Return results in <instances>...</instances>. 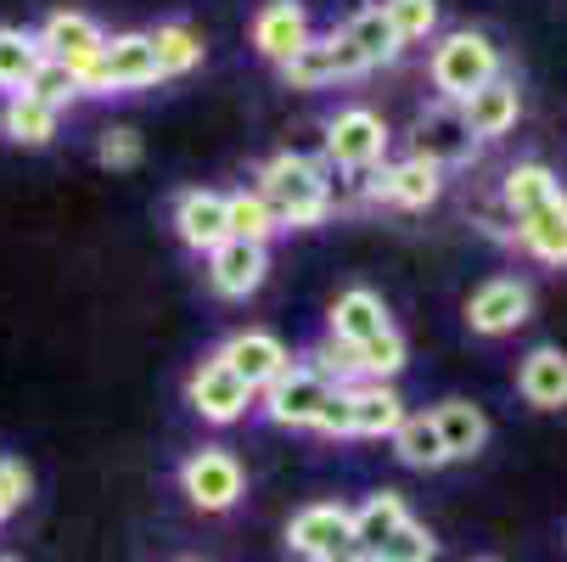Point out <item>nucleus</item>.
Returning <instances> with one entry per match:
<instances>
[{
    "mask_svg": "<svg viewBox=\"0 0 567 562\" xmlns=\"http://www.w3.org/2000/svg\"><path fill=\"white\" fill-rule=\"evenodd\" d=\"M315 433L354 439V399H349V388H332V399H327V406H320V417H315Z\"/></svg>",
    "mask_w": 567,
    "mask_h": 562,
    "instance_id": "obj_38",
    "label": "nucleus"
},
{
    "mask_svg": "<svg viewBox=\"0 0 567 562\" xmlns=\"http://www.w3.org/2000/svg\"><path fill=\"white\" fill-rule=\"evenodd\" d=\"M23 96H34V102H45V108H56V113H68L79 96H85V85H79V73L73 68H62V62H40L34 68V79H29V91Z\"/></svg>",
    "mask_w": 567,
    "mask_h": 562,
    "instance_id": "obj_33",
    "label": "nucleus"
},
{
    "mask_svg": "<svg viewBox=\"0 0 567 562\" xmlns=\"http://www.w3.org/2000/svg\"><path fill=\"white\" fill-rule=\"evenodd\" d=\"M34 40H40V51H45L51 62H62V68H73V73H85V68L102 57V45H107L102 23L85 18V12H51Z\"/></svg>",
    "mask_w": 567,
    "mask_h": 562,
    "instance_id": "obj_12",
    "label": "nucleus"
},
{
    "mask_svg": "<svg viewBox=\"0 0 567 562\" xmlns=\"http://www.w3.org/2000/svg\"><path fill=\"white\" fill-rule=\"evenodd\" d=\"M152 57H157V79H181L203 62V34L192 23H157L152 29Z\"/></svg>",
    "mask_w": 567,
    "mask_h": 562,
    "instance_id": "obj_28",
    "label": "nucleus"
},
{
    "mask_svg": "<svg viewBox=\"0 0 567 562\" xmlns=\"http://www.w3.org/2000/svg\"><path fill=\"white\" fill-rule=\"evenodd\" d=\"M0 562H23V556H12V551H0Z\"/></svg>",
    "mask_w": 567,
    "mask_h": 562,
    "instance_id": "obj_40",
    "label": "nucleus"
},
{
    "mask_svg": "<svg viewBox=\"0 0 567 562\" xmlns=\"http://www.w3.org/2000/svg\"><path fill=\"white\" fill-rule=\"evenodd\" d=\"M214 360H225L241 382H248L254 394L265 388V382H276L287 366H292V355H287V344L276 338V333H265V327H241V333H230L219 349H214Z\"/></svg>",
    "mask_w": 567,
    "mask_h": 562,
    "instance_id": "obj_10",
    "label": "nucleus"
},
{
    "mask_svg": "<svg viewBox=\"0 0 567 562\" xmlns=\"http://www.w3.org/2000/svg\"><path fill=\"white\" fill-rule=\"evenodd\" d=\"M56 130H62V113L34 102V96H23V91L0 102V135L18 141V146H51Z\"/></svg>",
    "mask_w": 567,
    "mask_h": 562,
    "instance_id": "obj_24",
    "label": "nucleus"
},
{
    "mask_svg": "<svg viewBox=\"0 0 567 562\" xmlns=\"http://www.w3.org/2000/svg\"><path fill=\"white\" fill-rule=\"evenodd\" d=\"M349 540H354V507H343V501H309L287 523V545L303 562L327 556V551H343Z\"/></svg>",
    "mask_w": 567,
    "mask_h": 562,
    "instance_id": "obj_9",
    "label": "nucleus"
},
{
    "mask_svg": "<svg viewBox=\"0 0 567 562\" xmlns=\"http://www.w3.org/2000/svg\"><path fill=\"white\" fill-rule=\"evenodd\" d=\"M85 96H124V91H146L157 85V57H152V34H107L102 57L79 73Z\"/></svg>",
    "mask_w": 567,
    "mask_h": 562,
    "instance_id": "obj_4",
    "label": "nucleus"
},
{
    "mask_svg": "<svg viewBox=\"0 0 567 562\" xmlns=\"http://www.w3.org/2000/svg\"><path fill=\"white\" fill-rule=\"evenodd\" d=\"M315 562H365V551H360V545L349 540L343 551H327V556H315Z\"/></svg>",
    "mask_w": 567,
    "mask_h": 562,
    "instance_id": "obj_39",
    "label": "nucleus"
},
{
    "mask_svg": "<svg viewBox=\"0 0 567 562\" xmlns=\"http://www.w3.org/2000/svg\"><path fill=\"white\" fill-rule=\"evenodd\" d=\"M338 34L349 40V51H354L365 68H388V62L404 57V45H399V34H393V23H388V12H382V0H377V7H360Z\"/></svg>",
    "mask_w": 567,
    "mask_h": 562,
    "instance_id": "obj_21",
    "label": "nucleus"
},
{
    "mask_svg": "<svg viewBox=\"0 0 567 562\" xmlns=\"http://www.w3.org/2000/svg\"><path fill=\"white\" fill-rule=\"evenodd\" d=\"M483 562H495V556H483Z\"/></svg>",
    "mask_w": 567,
    "mask_h": 562,
    "instance_id": "obj_43",
    "label": "nucleus"
},
{
    "mask_svg": "<svg viewBox=\"0 0 567 562\" xmlns=\"http://www.w3.org/2000/svg\"><path fill=\"white\" fill-rule=\"evenodd\" d=\"M248 34H254V51L265 57V62H287L298 45H309V12H303V0H265V7L254 12V23H248Z\"/></svg>",
    "mask_w": 567,
    "mask_h": 562,
    "instance_id": "obj_14",
    "label": "nucleus"
},
{
    "mask_svg": "<svg viewBox=\"0 0 567 562\" xmlns=\"http://www.w3.org/2000/svg\"><path fill=\"white\" fill-rule=\"evenodd\" d=\"M517 394L528 399L534 411H561L567 406V355L561 349H534L517 366Z\"/></svg>",
    "mask_w": 567,
    "mask_h": 562,
    "instance_id": "obj_20",
    "label": "nucleus"
},
{
    "mask_svg": "<svg viewBox=\"0 0 567 562\" xmlns=\"http://www.w3.org/2000/svg\"><path fill=\"white\" fill-rule=\"evenodd\" d=\"M399 523H411V512H404V495H393V490H382V495H365L360 507H354V545L371 556Z\"/></svg>",
    "mask_w": 567,
    "mask_h": 562,
    "instance_id": "obj_29",
    "label": "nucleus"
},
{
    "mask_svg": "<svg viewBox=\"0 0 567 562\" xmlns=\"http://www.w3.org/2000/svg\"><path fill=\"white\" fill-rule=\"evenodd\" d=\"M186 406L203 417V422H214V428H230V422H241L254 406H259V394L241 382L225 360H203V366H192V377H186Z\"/></svg>",
    "mask_w": 567,
    "mask_h": 562,
    "instance_id": "obj_6",
    "label": "nucleus"
},
{
    "mask_svg": "<svg viewBox=\"0 0 567 562\" xmlns=\"http://www.w3.org/2000/svg\"><path fill=\"white\" fill-rule=\"evenodd\" d=\"M433 422H439V439H444L450 461H472L483 445H489V417H483L472 399H444V406H433Z\"/></svg>",
    "mask_w": 567,
    "mask_h": 562,
    "instance_id": "obj_23",
    "label": "nucleus"
},
{
    "mask_svg": "<svg viewBox=\"0 0 567 562\" xmlns=\"http://www.w3.org/2000/svg\"><path fill=\"white\" fill-rule=\"evenodd\" d=\"M349 399H354V439H393V428L411 417L393 382H354Z\"/></svg>",
    "mask_w": 567,
    "mask_h": 562,
    "instance_id": "obj_22",
    "label": "nucleus"
},
{
    "mask_svg": "<svg viewBox=\"0 0 567 562\" xmlns=\"http://www.w3.org/2000/svg\"><path fill=\"white\" fill-rule=\"evenodd\" d=\"M393 456H399L404 467H416V472H439V467H450V450H444V439H439L433 411H411V417L393 428Z\"/></svg>",
    "mask_w": 567,
    "mask_h": 562,
    "instance_id": "obj_25",
    "label": "nucleus"
},
{
    "mask_svg": "<svg viewBox=\"0 0 567 562\" xmlns=\"http://www.w3.org/2000/svg\"><path fill=\"white\" fill-rule=\"evenodd\" d=\"M528 309H534L528 287L517 276H495V282H483L466 298V327L483 333V338H506V333H517L523 320H528Z\"/></svg>",
    "mask_w": 567,
    "mask_h": 562,
    "instance_id": "obj_11",
    "label": "nucleus"
},
{
    "mask_svg": "<svg viewBox=\"0 0 567 562\" xmlns=\"http://www.w3.org/2000/svg\"><path fill=\"white\" fill-rule=\"evenodd\" d=\"M332 399V382L320 377L309 360H292L276 382L259 388V411L276 422V428H315L320 406Z\"/></svg>",
    "mask_w": 567,
    "mask_h": 562,
    "instance_id": "obj_5",
    "label": "nucleus"
},
{
    "mask_svg": "<svg viewBox=\"0 0 567 562\" xmlns=\"http://www.w3.org/2000/svg\"><path fill=\"white\" fill-rule=\"evenodd\" d=\"M175 236L192 248V254H214L225 236H230V219H225V192H208V186H192L175 197Z\"/></svg>",
    "mask_w": 567,
    "mask_h": 562,
    "instance_id": "obj_15",
    "label": "nucleus"
},
{
    "mask_svg": "<svg viewBox=\"0 0 567 562\" xmlns=\"http://www.w3.org/2000/svg\"><path fill=\"white\" fill-rule=\"evenodd\" d=\"M382 152H388L382 113H371V108H338L327 119V164L360 175V170H377L382 164Z\"/></svg>",
    "mask_w": 567,
    "mask_h": 562,
    "instance_id": "obj_7",
    "label": "nucleus"
},
{
    "mask_svg": "<svg viewBox=\"0 0 567 562\" xmlns=\"http://www.w3.org/2000/svg\"><path fill=\"white\" fill-rule=\"evenodd\" d=\"M382 12H388L399 45H416L439 29V0H382Z\"/></svg>",
    "mask_w": 567,
    "mask_h": 562,
    "instance_id": "obj_35",
    "label": "nucleus"
},
{
    "mask_svg": "<svg viewBox=\"0 0 567 562\" xmlns=\"http://www.w3.org/2000/svg\"><path fill=\"white\" fill-rule=\"evenodd\" d=\"M517 243L539 259V265H567V197L517 219Z\"/></svg>",
    "mask_w": 567,
    "mask_h": 562,
    "instance_id": "obj_27",
    "label": "nucleus"
},
{
    "mask_svg": "<svg viewBox=\"0 0 567 562\" xmlns=\"http://www.w3.org/2000/svg\"><path fill=\"white\" fill-rule=\"evenodd\" d=\"M404 360H411V349H404V338L388 327L382 338H371V344H360L354 349V371H360V382H393L399 371H404Z\"/></svg>",
    "mask_w": 567,
    "mask_h": 562,
    "instance_id": "obj_32",
    "label": "nucleus"
},
{
    "mask_svg": "<svg viewBox=\"0 0 567 562\" xmlns=\"http://www.w3.org/2000/svg\"><path fill=\"white\" fill-rule=\"evenodd\" d=\"M371 192H377L382 203H393V208H427V203H439V192H444V170L411 152V157H399V164H388V170L371 181Z\"/></svg>",
    "mask_w": 567,
    "mask_h": 562,
    "instance_id": "obj_17",
    "label": "nucleus"
},
{
    "mask_svg": "<svg viewBox=\"0 0 567 562\" xmlns=\"http://www.w3.org/2000/svg\"><path fill=\"white\" fill-rule=\"evenodd\" d=\"M567 192H561V181L545 170V164H517L512 175H506V186H501V203L512 208V219H528V214H539V208H550V203H561Z\"/></svg>",
    "mask_w": 567,
    "mask_h": 562,
    "instance_id": "obj_26",
    "label": "nucleus"
},
{
    "mask_svg": "<svg viewBox=\"0 0 567 562\" xmlns=\"http://www.w3.org/2000/svg\"><path fill=\"white\" fill-rule=\"evenodd\" d=\"M141 152H146L141 130L113 124V130H102V141H96V164H102V170H135V164H141Z\"/></svg>",
    "mask_w": 567,
    "mask_h": 562,
    "instance_id": "obj_36",
    "label": "nucleus"
},
{
    "mask_svg": "<svg viewBox=\"0 0 567 562\" xmlns=\"http://www.w3.org/2000/svg\"><path fill=\"white\" fill-rule=\"evenodd\" d=\"M517 113H523V96H517L512 79H489V85H483L477 96L461 102V119H466L472 141H495V135H506V130L517 124Z\"/></svg>",
    "mask_w": 567,
    "mask_h": 562,
    "instance_id": "obj_19",
    "label": "nucleus"
},
{
    "mask_svg": "<svg viewBox=\"0 0 567 562\" xmlns=\"http://www.w3.org/2000/svg\"><path fill=\"white\" fill-rule=\"evenodd\" d=\"M225 219H230V236H236V243H259V248L281 231L276 214H270V203H265L259 192H225Z\"/></svg>",
    "mask_w": 567,
    "mask_h": 562,
    "instance_id": "obj_31",
    "label": "nucleus"
},
{
    "mask_svg": "<svg viewBox=\"0 0 567 562\" xmlns=\"http://www.w3.org/2000/svg\"><path fill=\"white\" fill-rule=\"evenodd\" d=\"M29 495H34V472L18 456H0V512L18 518L29 507Z\"/></svg>",
    "mask_w": 567,
    "mask_h": 562,
    "instance_id": "obj_37",
    "label": "nucleus"
},
{
    "mask_svg": "<svg viewBox=\"0 0 567 562\" xmlns=\"http://www.w3.org/2000/svg\"><path fill=\"white\" fill-rule=\"evenodd\" d=\"M40 62H45V51H40L34 34H23V29H0V91H7V96L29 91V79H34Z\"/></svg>",
    "mask_w": 567,
    "mask_h": 562,
    "instance_id": "obj_30",
    "label": "nucleus"
},
{
    "mask_svg": "<svg viewBox=\"0 0 567 562\" xmlns=\"http://www.w3.org/2000/svg\"><path fill=\"white\" fill-rule=\"evenodd\" d=\"M270 276V248L259 243H236V236H225V243L208 254V287L219 298H254Z\"/></svg>",
    "mask_w": 567,
    "mask_h": 562,
    "instance_id": "obj_13",
    "label": "nucleus"
},
{
    "mask_svg": "<svg viewBox=\"0 0 567 562\" xmlns=\"http://www.w3.org/2000/svg\"><path fill=\"white\" fill-rule=\"evenodd\" d=\"M175 562H203V556H175Z\"/></svg>",
    "mask_w": 567,
    "mask_h": 562,
    "instance_id": "obj_41",
    "label": "nucleus"
},
{
    "mask_svg": "<svg viewBox=\"0 0 567 562\" xmlns=\"http://www.w3.org/2000/svg\"><path fill=\"white\" fill-rule=\"evenodd\" d=\"M365 73V62L349 51L343 34H309V45H298L287 62H281V79L287 91H327L338 79H354Z\"/></svg>",
    "mask_w": 567,
    "mask_h": 562,
    "instance_id": "obj_8",
    "label": "nucleus"
},
{
    "mask_svg": "<svg viewBox=\"0 0 567 562\" xmlns=\"http://www.w3.org/2000/svg\"><path fill=\"white\" fill-rule=\"evenodd\" d=\"M181 495L203 512V518H219L241 501V490H248V472H241V461L225 450V445H203L181 461Z\"/></svg>",
    "mask_w": 567,
    "mask_h": 562,
    "instance_id": "obj_3",
    "label": "nucleus"
},
{
    "mask_svg": "<svg viewBox=\"0 0 567 562\" xmlns=\"http://www.w3.org/2000/svg\"><path fill=\"white\" fill-rule=\"evenodd\" d=\"M427 73H433V91H439L450 108H461L466 96H477L483 85H489V79H501V51L489 45V34L455 29V34H444V40L433 45Z\"/></svg>",
    "mask_w": 567,
    "mask_h": 562,
    "instance_id": "obj_2",
    "label": "nucleus"
},
{
    "mask_svg": "<svg viewBox=\"0 0 567 562\" xmlns=\"http://www.w3.org/2000/svg\"><path fill=\"white\" fill-rule=\"evenodd\" d=\"M0 523H7V512H0Z\"/></svg>",
    "mask_w": 567,
    "mask_h": 562,
    "instance_id": "obj_42",
    "label": "nucleus"
},
{
    "mask_svg": "<svg viewBox=\"0 0 567 562\" xmlns=\"http://www.w3.org/2000/svg\"><path fill=\"white\" fill-rule=\"evenodd\" d=\"M254 192L270 203L276 225H292V231H309V225H320V219L332 214V181L303 152H276L270 164L259 170V186Z\"/></svg>",
    "mask_w": 567,
    "mask_h": 562,
    "instance_id": "obj_1",
    "label": "nucleus"
},
{
    "mask_svg": "<svg viewBox=\"0 0 567 562\" xmlns=\"http://www.w3.org/2000/svg\"><path fill=\"white\" fill-rule=\"evenodd\" d=\"M433 556H439V540L427 534V523L411 518V523H399L365 562H433Z\"/></svg>",
    "mask_w": 567,
    "mask_h": 562,
    "instance_id": "obj_34",
    "label": "nucleus"
},
{
    "mask_svg": "<svg viewBox=\"0 0 567 562\" xmlns=\"http://www.w3.org/2000/svg\"><path fill=\"white\" fill-rule=\"evenodd\" d=\"M388 327H393V320H388V304H382L371 287H349V293L332 298V315H327V338H332V344L360 349V344L382 338Z\"/></svg>",
    "mask_w": 567,
    "mask_h": 562,
    "instance_id": "obj_16",
    "label": "nucleus"
},
{
    "mask_svg": "<svg viewBox=\"0 0 567 562\" xmlns=\"http://www.w3.org/2000/svg\"><path fill=\"white\" fill-rule=\"evenodd\" d=\"M416 157H427V164H461V157H472V130L461 119V108L439 102L416 119Z\"/></svg>",
    "mask_w": 567,
    "mask_h": 562,
    "instance_id": "obj_18",
    "label": "nucleus"
}]
</instances>
